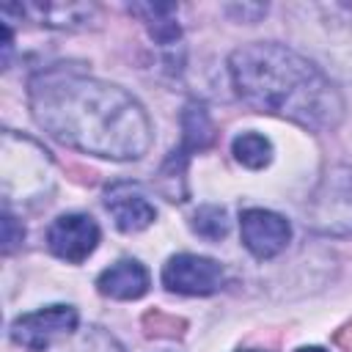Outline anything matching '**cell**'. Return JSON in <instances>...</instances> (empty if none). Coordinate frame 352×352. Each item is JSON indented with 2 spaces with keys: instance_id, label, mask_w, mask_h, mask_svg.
<instances>
[{
  "instance_id": "6da1fadb",
  "label": "cell",
  "mask_w": 352,
  "mask_h": 352,
  "mask_svg": "<svg viewBox=\"0 0 352 352\" xmlns=\"http://www.w3.org/2000/svg\"><path fill=\"white\" fill-rule=\"evenodd\" d=\"M33 121L58 143L102 160H140L151 146V121L124 88L52 66L30 80Z\"/></svg>"
},
{
  "instance_id": "7a4b0ae2",
  "label": "cell",
  "mask_w": 352,
  "mask_h": 352,
  "mask_svg": "<svg viewBox=\"0 0 352 352\" xmlns=\"http://www.w3.org/2000/svg\"><path fill=\"white\" fill-rule=\"evenodd\" d=\"M228 74L239 99L256 113L278 116L314 132L336 129L344 118L338 88L292 47L275 41L239 47L228 58Z\"/></svg>"
},
{
  "instance_id": "3957f363",
  "label": "cell",
  "mask_w": 352,
  "mask_h": 352,
  "mask_svg": "<svg viewBox=\"0 0 352 352\" xmlns=\"http://www.w3.org/2000/svg\"><path fill=\"white\" fill-rule=\"evenodd\" d=\"M52 190V160L30 138L14 132L3 135V198L11 201H41Z\"/></svg>"
},
{
  "instance_id": "277c9868",
  "label": "cell",
  "mask_w": 352,
  "mask_h": 352,
  "mask_svg": "<svg viewBox=\"0 0 352 352\" xmlns=\"http://www.w3.org/2000/svg\"><path fill=\"white\" fill-rule=\"evenodd\" d=\"M305 226L324 236H352V168L333 165L322 173L305 204Z\"/></svg>"
},
{
  "instance_id": "5b68a950",
  "label": "cell",
  "mask_w": 352,
  "mask_h": 352,
  "mask_svg": "<svg viewBox=\"0 0 352 352\" xmlns=\"http://www.w3.org/2000/svg\"><path fill=\"white\" fill-rule=\"evenodd\" d=\"M77 311L72 305H47L38 308L33 314H22L11 322V341L30 349V352H41L47 346H52L55 341H60L63 336L77 330Z\"/></svg>"
},
{
  "instance_id": "8992f818",
  "label": "cell",
  "mask_w": 352,
  "mask_h": 352,
  "mask_svg": "<svg viewBox=\"0 0 352 352\" xmlns=\"http://www.w3.org/2000/svg\"><path fill=\"white\" fill-rule=\"evenodd\" d=\"M226 283V270L206 256L198 253H176L162 267V286L173 294L206 297L220 292Z\"/></svg>"
},
{
  "instance_id": "52a82bcc",
  "label": "cell",
  "mask_w": 352,
  "mask_h": 352,
  "mask_svg": "<svg viewBox=\"0 0 352 352\" xmlns=\"http://www.w3.org/2000/svg\"><path fill=\"white\" fill-rule=\"evenodd\" d=\"M96 245H99V226L94 217L80 214V212L55 217L50 231H47L50 253L69 261V264L85 261L96 250Z\"/></svg>"
},
{
  "instance_id": "ba28073f",
  "label": "cell",
  "mask_w": 352,
  "mask_h": 352,
  "mask_svg": "<svg viewBox=\"0 0 352 352\" xmlns=\"http://www.w3.org/2000/svg\"><path fill=\"white\" fill-rule=\"evenodd\" d=\"M239 231H242V245L256 256V258H275L278 253L286 250L292 239V226L270 209H245L239 217Z\"/></svg>"
},
{
  "instance_id": "9c48e42d",
  "label": "cell",
  "mask_w": 352,
  "mask_h": 352,
  "mask_svg": "<svg viewBox=\"0 0 352 352\" xmlns=\"http://www.w3.org/2000/svg\"><path fill=\"white\" fill-rule=\"evenodd\" d=\"M104 209L110 212L116 228L124 231V234L143 231L157 217V209L146 198V192L138 184H129V182H118V184L107 187V192H104Z\"/></svg>"
},
{
  "instance_id": "30bf717a",
  "label": "cell",
  "mask_w": 352,
  "mask_h": 352,
  "mask_svg": "<svg viewBox=\"0 0 352 352\" xmlns=\"http://www.w3.org/2000/svg\"><path fill=\"white\" fill-rule=\"evenodd\" d=\"M6 8L19 11L33 22L58 28V30H82L96 22V6L91 3H22V6H6Z\"/></svg>"
},
{
  "instance_id": "8fae6325",
  "label": "cell",
  "mask_w": 352,
  "mask_h": 352,
  "mask_svg": "<svg viewBox=\"0 0 352 352\" xmlns=\"http://www.w3.org/2000/svg\"><path fill=\"white\" fill-rule=\"evenodd\" d=\"M151 275L138 258H121L96 278V289L113 300H138L148 292Z\"/></svg>"
},
{
  "instance_id": "7c38bea8",
  "label": "cell",
  "mask_w": 352,
  "mask_h": 352,
  "mask_svg": "<svg viewBox=\"0 0 352 352\" xmlns=\"http://www.w3.org/2000/svg\"><path fill=\"white\" fill-rule=\"evenodd\" d=\"M41 352H126V349L104 327L91 324V327H82V330L63 336L60 341H55L52 346L41 349Z\"/></svg>"
},
{
  "instance_id": "4fadbf2b",
  "label": "cell",
  "mask_w": 352,
  "mask_h": 352,
  "mask_svg": "<svg viewBox=\"0 0 352 352\" xmlns=\"http://www.w3.org/2000/svg\"><path fill=\"white\" fill-rule=\"evenodd\" d=\"M182 154L190 157V151H201L212 143L214 138V126H212V118L206 113V107L201 102H187L184 113H182Z\"/></svg>"
},
{
  "instance_id": "5bb4252c",
  "label": "cell",
  "mask_w": 352,
  "mask_h": 352,
  "mask_svg": "<svg viewBox=\"0 0 352 352\" xmlns=\"http://www.w3.org/2000/svg\"><path fill=\"white\" fill-rule=\"evenodd\" d=\"M129 11L143 16V22H146L151 38L160 41L162 47L179 41L182 30H179V25L173 22V11H176L173 6H157V3H148V6H129Z\"/></svg>"
},
{
  "instance_id": "9a60e30c",
  "label": "cell",
  "mask_w": 352,
  "mask_h": 352,
  "mask_svg": "<svg viewBox=\"0 0 352 352\" xmlns=\"http://www.w3.org/2000/svg\"><path fill=\"white\" fill-rule=\"evenodd\" d=\"M234 160L250 170H261L272 162V143L258 132H242L231 143Z\"/></svg>"
},
{
  "instance_id": "2e32d148",
  "label": "cell",
  "mask_w": 352,
  "mask_h": 352,
  "mask_svg": "<svg viewBox=\"0 0 352 352\" xmlns=\"http://www.w3.org/2000/svg\"><path fill=\"white\" fill-rule=\"evenodd\" d=\"M190 228L209 239V242H217L228 234V212L223 206H214V204H206V206H198L192 220H190Z\"/></svg>"
},
{
  "instance_id": "e0dca14e",
  "label": "cell",
  "mask_w": 352,
  "mask_h": 352,
  "mask_svg": "<svg viewBox=\"0 0 352 352\" xmlns=\"http://www.w3.org/2000/svg\"><path fill=\"white\" fill-rule=\"evenodd\" d=\"M22 239H25V228L16 223V217H14L11 209L6 206V212H3V253H6V256L14 253V250L22 245Z\"/></svg>"
},
{
  "instance_id": "ac0fdd59",
  "label": "cell",
  "mask_w": 352,
  "mask_h": 352,
  "mask_svg": "<svg viewBox=\"0 0 352 352\" xmlns=\"http://www.w3.org/2000/svg\"><path fill=\"white\" fill-rule=\"evenodd\" d=\"M297 352H327V349H322V346H300Z\"/></svg>"
}]
</instances>
